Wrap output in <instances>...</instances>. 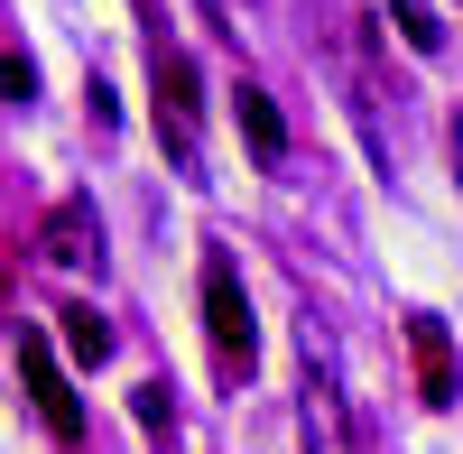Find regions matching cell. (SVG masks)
Listing matches in <instances>:
<instances>
[{"label":"cell","mask_w":463,"mask_h":454,"mask_svg":"<svg viewBox=\"0 0 463 454\" xmlns=\"http://www.w3.org/2000/svg\"><path fill=\"white\" fill-rule=\"evenodd\" d=\"M232 111H241L250 158H260V167H279V158H288V121H279V102H269L260 84H241V93H232Z\"/></svg>","instance_id":"7"},{"label":"cell","mask_w":463,"mask_h":454,"mask_svg":"<svg viewBox=\"0 0 463 454\" xmlns=\"http://www.w3.org/2000/svg\"><path fill=\"white\" fill-rule=\"evenodd\" d=\"M47 260H56V270H102V222H93V204H56L47 213Z\"/></svg>","instance_id":"5"},{"label":"cell","mask_w":463,"mask_h":454,"mask_svg":"<svg viewBox=\"0 0 463 454\" xmlns=\"http://www.w3.org/2000/svg\"><path fill=\"white\" fill-rule=\"evenodd\" d=\"M390 19H399V37H408L417 56H436V47H445V28H436V10H427V0H390Z\"/></svg>","instance_id":"9"},{"label":"cell","mask_w":463,"mask_h":454,"mask_svg":"<svg viewBox=\"0 0 463 454\" xmlns=\"http://www.w3.org/2000/svg\"><path fill=\"white\" fill-rule=\"evenodd\" d=\"M158 130H167L176 158H195V65L176 47H158Z\"/></svg>","instance_id":"4"},{"label":"cell","mask_w":463,"mask_h":454,"mask_svg":"<svg viewBox=\"0 0 463 454\" xmlns=\"http://www.w3.org/2000/svg\"><path fill=\"white\" fill-rule=\"evenodd\" d=\"M19 381H28V399H37V418H47V436H56V445L84 436V408H74L65 371H56V353H47V334H19Z\"/></svg>","instance_id":"2"},{"label":"cell","mask_w":463,"mask_h":454,"mask_svg":"<svg viewBox=\"0 0 463 454\" xmlns=\"http://www.w3.org/2000/svg\"><path fill=\"white\" fill-rule=\"evenodd\" d=\"M408 353H417V399L454 408L463 381H454V334H445V316H408Z\"/></svg>","instance_id":"3"},{"label":"cell","mask_w":463,"mask_h":454,"mask_svg":"<svg viewBox=\"0 0 463 454\" xmlns=\"http://www.w3.org/2000/svg\"><path fill=\"white\" fill-rule=\"evenodd\" d=\"M56 325H65V353H74V362H84V371H102V362H111V325H102L93 307H65Z\"/></svg>","instance_id":"8"},{"label":"cell","mask_w":463,"mask_h":454,"mask_svg":"<svg viewBox=\"0 0 463 454\" xmlns=\"http://www.w3.org/2000/svg\"><path fill=\"white\" fill-rule=\"evenodd\" d=\"M454 176H463V111H454Z\"/></svg>","instance_id":"11"},{"label":"cell","mask_w":463,"mask_h":454,"mask_svg":"<svg viewBox=\"0 0 463 454\" xmlns=\"http://www.w3.org/2000/svg\"><path fill=\"white\" fill-rule=\"evenodd\" d=\"M306 454H353V436H343V399L325 381V362H306Z\"/></svg>","instance_id":"6"},{"label":"cell","mask_w":463,"mask_h":454,"mask_svg":"<svg viewBox=\"0 0 463 454\" xmlns=\"http://www.w3.org/2000/svg\"><path fill=\"white\" fill-rule=\"evenodd\" d=\"M204 334H213L222 371H250L260 334H250V297H241V279H232V260H204Z\"/></svg>","instance_id":"1"},{"label":"cell","mask_w":463,"mask_h":454,"mask_svg":"<svg viewBox=\"0 0 463 454\" xmlns=\"http://www.w3.org/2000/svg\"><path fill=\"white\" fill-rule=\"evenodd\" d=\"M28 84H37V74H28V56H0V93H19V102H28Z\"/></svg>","instance_id":"10"}]
</instances>
